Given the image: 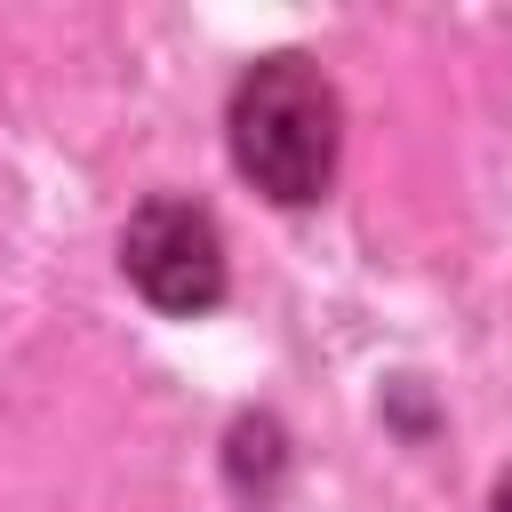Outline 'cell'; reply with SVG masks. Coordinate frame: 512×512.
<instances>
[{"label":"cell","instance_id":"6da1fadb","mask_svg":"<svg viewBox=\"0 0 512 512\" xmlns=\"http://www.w3.org/2000/svg\"><path fill=\"white\" fill-rule=\"evenodd\" d=\"M336 144H344V112H336V88L320 80V64L264 56V64L240 72V88H232V160L264 200H280V208L320 200L328 176H336Z\"/></svg>","mask_w":512,"mask_h":512},{"label":"cell","instance_id":"7a4b0ae2","mask_svg":"<svg viewBox=\"0 0 512 512\" xmlns=\"http://www.w3.org/2000/svg\"><path fill=\"white\" fill-rule=\"evenodd\" d=\"M120 264L128 280L160 304V312H208L224 296V240H216V216L200 200H144L120 232Z\"/></svg>","mask_w":512,"mask_h":512},{"label":"cell","instance_id":"3957f363","mask_svg":"<svg viewBox=\"0 0 512 512\" xmlns=\"http://www.w3.org/2000/svg\"><path fill=\"white\" fill-rule=\"evenodd\" d=\"M496 512H512V472H504V488H496Z\"/></svg>","mask_w":512,"mask_h":512}]
</instances>
